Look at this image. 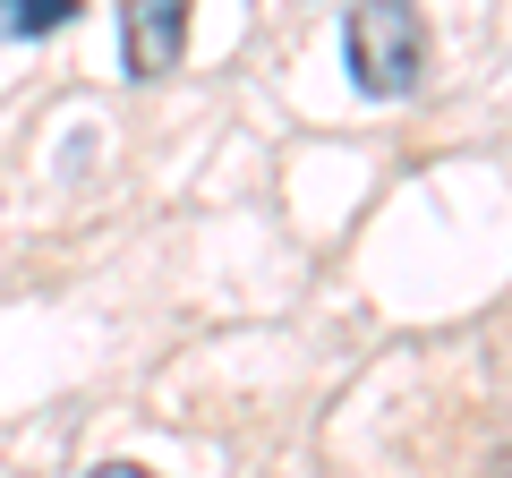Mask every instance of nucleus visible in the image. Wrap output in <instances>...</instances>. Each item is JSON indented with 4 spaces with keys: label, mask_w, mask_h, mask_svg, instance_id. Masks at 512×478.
<instances>
[{
    "label": "nucleus",
    "mask_w": 512,
    "mask_h": 478,
    "mask_svg": "<svg viewBox=\"0 0 512 478\" xmlns=\"http://www.w3.org/2000/svg\"><path fill=\"white\" fill-rule=\"evenodd\" d=\"M427 69V26L410 0H359L350 9V86L376 94V103H393V94H410Z\"/></svg>",
    "instance_id": "nucleus-1"
},
{
    "label": "nucleus",
    "mask_w": 512,
    "mask_h": 478,
    "mask_svg": "<svg viewBox=\"0 0 512 478\" xmlns=\"http://www.w3.org/2000/svg\"><path fill=\"white\" fill-rule=\"evenodd\" d=\"M77 9H86V0H0V35L43 43V35H60V26H77Z\"/></svg>",
    "instance_id": "nucleus-3"
},
{
    "label": "nucleus",
    "mask_w": 512,
    "mask_h": 478,
    "mask_svg": "<svg viewBox=\"0 0 512 478\" xmlns=\"http://www.w3.org/2000/svg\"><path fill=\"white\" fill-rule=\"evenodd\" d=\"M495 478H512V453H504V461H495Z\"/></svg>",
    "instance_id": "nucleus-5"
},
{
    "label": "nucleus",
    "mask_w": 512,
    "mask_h": 478,
    "mask_svg": "<svg viewBox=\"0 0 512 478\" xmlns=\"http://www.w3.org/2000/svg\"><path fill=\"white\" fill-rule=\"evenodd\" d=\"M86 478H163V470H137V461H103V470H86Z\"/></svg>",
    "instance_id": "nucleus-4"
},
{
    "label": "nucleus",
    "mask_w": 512,
    "mask_h": 478,
    "mask_svg": "<svg viewBox=\"0 0 512 478\" xmlns=\"http://www.w3.org/2000/svg\"><path fill=\"white\" fill-rule=\"evenodd\" d=\"M188 18H197V0H128L120 9V69L171 77L188 60Z\"/></svg>",
    "instance_id": "nucleus-2"
}]
</instances>
